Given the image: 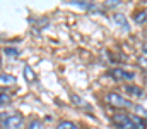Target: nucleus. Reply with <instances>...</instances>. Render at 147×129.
Segmentation results:
<instances>
[{"label": "nucleus", "mask_w": 147, "mask_h": 129, "mask_svg": "<svg viewBox=\"0 0 147 129\" xmlns=\"http://www.w3.org/2000/svg\"><path fill=\"white\" fill-rule=\"evenodd\" d=\"M72 102L75 103V105H79V107H86V109H89V110H91V105H89V103H86L79 95H72Z\"/></svg>", "instance_id": "1a4fd4ad"}, {"label": "nucleus", "mask_w": 147, "mask_h": 129, "mask_svg": "<svg viewBox=\"0 0 147 129\" xmlns=\"http://www.w3.org/2000/svg\"><path fill=\"white\" fill-rule=\"evenodd\" d=\"M113 122L118 129H146V122L140 117L130 114H115Z\"/></svg>", "instance_id": "f257e3e1"}, {"label": "nucleus", "mask_w": 147, "mask_h": 129, "mask_svg": "<svg viewBox=\"0 0 147 129\" xmlns=\"http://www.w3.org/2000/svg\"><path fill=\"white\" fill-rule=\"evenodd\" d=\"M118 3H120L118 0H106V2H105L106 7H115V5H118Z\"/></svg>", "instance_id": "f3484780"}, {"label": "nucleus", "mask_w": 147, "mask_h": 129, "mask_svg": "<svg viewBox=\"0 0 147 129\" xmlns=\"http://www.w3.org/2000/svg\"><path fill=\"white\" fill-rule=\"evenodd\" d=\"M55 129H80L77 124H74V122H70V121H62L58 126Z\"/></svg>", "instance_id": "6e6552de"}, {"label": "nucleus", "mask_w": 147, "mask_h": 129, "mask_svg": "<svg viewBox=\"0 0 147 129\" xmlns=\"http://www.w3.org/2000/svg\"><path fill=\"white\" fill-rule=\"evenodd\" d=\"M106 102L115 109H130L132 107V102H128L127 98H123L118 93H108L106 95Z\"/></svg>", "instance_id": "7ed1b4c3"}, {"label": "nucleus", "mask_w": 147, "mask_h": 129, "mask_svg": "<svg viewBox=\"0 0 147 129\" xmlns=\"http://www.w3.org/2000/svg\"><path fill=\"white\" fill-rule=\"evenodd\" d=\"M135 21H137V23H142V21H146V12H139V14L135 16Z\"/></svg>", "instance_id": "dca6fc26"}, {"label": "nucleus", "mask_w": 147, "mask_h": 129, "mask_svg": "<svg viewBox=\"0 0 147 129\" xmlns=\"http://www.w3.org/2000/svg\"><path fill=\"white\" fill-rule=\"evenodd\" d=\"M125 89H127L130 95H135V96H140V95H142V91H140L139 88H135V86H125Z\"/></svg>", "instance_id": "9d476101"}, {"label": "nucleus", "mask_w": 147, "mask_h": 129, "mask_svg": "<svg viewBox=\"0 0 147 129\" xmlns=\"http://www.w3.org/2000/svg\"><path fill=\"white\" fill-rule=\"evenodd\" d=\"M22 122L24 119L19 114H12V115H7L5 112L2 114V129H21Z\"/></svg>", "instance_id": "f03ea898"}, {"label": "nucleus", "mask_w": 147, "mask_h": 129, "mask_svg": "<svg viewBox=\"0 0 147 129\" xmlns=\"http://www.w3.org/2000/svg\"><path fill=\"white\" fill-rule=\"evenodd\" d=\"M139 66H142L144 69L147 71V55H142V57H139Z\"/></svg>", "instance_id": "4468645a"}, {"label": "nucleus", "mask_w": 147, "mask_h": 129, "mask_svg": "<svg viewBox=\"0 0 147 129\" xmlns=\"http://www.w3.org/2000/svg\"><path fill=\"white\" fill-rule=\"evenodd\" d=\"M108 76H111L113 79H116V81H128V79H134L135 78V74L134 72H130V71H123V69H110L108 71Z\"/></svg>", "instance_id": "20e7f679"}, {"label": "nucleus", "mask_w": 147, "mask_h": 129, "mask_svg": "<svg viewBox=\"0 0 147 129\" xmlns=\"http://www.w3.org/2000/svg\"><path fill=\"white\" fill-rule=\"evenodd\" d=\"M3 53L5 55H12V57H17L19 55V52L16 48H3Z\"/></svg>", "instance_id": "ddd939ff"}, {"label": "nucleus", "mask_w": 147, "mask_h": 129, "mask_svg": "<svg viewBox=\"0 0 147 129\" xmlns=\"http://www.w3.org/2000/svg\"><path fill=\"white\" fill-rule=\"evenodd\" d=\"M69 3L70 5H75V7H80V9H94V5L91 2H86V0H72Z\"/></svg>", "instance_id": "423d86ee"}, {"label": "nucleus", "mask_w": 147, "mask_h": 129, "mask_svg": "<svg viewBox=\"0 0 147 129\" xmlns=\"http://www.w3.org/2000/svg\"><path fill=\"white\" fill-rule=\"evenodd\" d=\"M144 83H146V86H147V74L144 76Z\"/></svg>", "instance_id": "a211bd4d"}, {"label": "nucleus", "mask_w": 147, "mask_h": 129, "mask_svg": "<svg viewBox=\"0 0 147 129\" xmlns=\"http://www.w3.org/2000/svg\"><path fill=\"white\" fill-rule=\"evenodd\" d=\"M0 103H2V105L9 103V95H7L5 91H2V95H0Z\"/></svg>", "instance_id": "2eb2a0df"}, {"label": "nucleus", "mask_w": 147, "mask_h": 129, "mask_svg": "<svg viewBox=\"0 0 147 129\" xmlns=\"http://www.w3.org/2000/svg\"><path fill=\"white\" fill-rule=\"evenodd\" d=\"M26 129H45V126H43L39 121H33V122H31V124H29Z\"/></svg>", "instance_id": "f8f14e48"}, {"label": "nucleus", "mask_w": 147, "mask_h": 129, "mask_svg": "<svg viewBox=\"0 0 147 129\" xmlns=\"http://www.w3.org/2000/svg\"><path fill=\"white\" fill-rule=\"evenodd\" d=\"M24 76H26V79H28V81H34V79H36V78L33 76V72H31L29 66H26V67H24Z\"/></svg>", "instance_id": "9b49d317"}, {"label": "nucleus", "mask_w": 147, "mask_h": 129, "mask_svg": "<svg viewBox=\"0 0 147 129\" xmlns=\"http://www.w3.org/2000/svg\"><path fill=\"white\" fill-rule=\"evenodd\" d=\"M111 21H113L118 28H121V31H128V29H130L128 21H127V16H123V14H120V12H115V14L111 16Z\"/></svg>", "instance_id": "39448f33"}, {"label": "nucleus", "mask_w": 147, "mask_h": 129, "mask_svg": "<svg viewBox=\"0 0 147 129\" xmlns=\"http://www.w3.org/2000/svg\"><path fill=\"white\" fill-rule=\"evenodd\" d=\"M0 83L5 86V85H14L16 83V78L14 76H10V74H5V72H2L0 74Z\"/></svg>", "instance_id": "0eeeda50"}]
</instances>
